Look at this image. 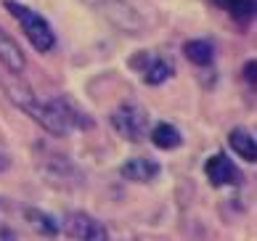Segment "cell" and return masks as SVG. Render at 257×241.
<instances>
[{
	"mask_svg": "<svg viewBox=\"0 0 257 241\" xmlns=\"http://www.w3.org/2000/svg\"><path fill=\"white\" fill-rule=\"evenodd\" d=\"M6 11L19 19V24H22V30L27 35V40H30L40 53H48L51 48L56 45V35L51 30V24L45 22L40 14H35L32 8H27L22 3H16V0H6Z\"/></svg>",
	"mask_w": 257,
	"mask_h": 241,
	"instance_id": "cell-2",
	"label": "cell"
},
{
	"mask_svg": "<svg viewBox=\"0 0 257 241\" xmlns=\"http://www.w3.org/2000/svg\"><path fill=\"white\" fill-rule=\"evenodd\" d=\"M151 143H154L157 149H165V151H173L178 149L180 143H183V136H180V130L175 125L170 122H159L154 130H151Z\"/></svg>",
	"mask_w": 257,
	"mask_h": 241,
	"instance_id": "cell-10",
	"label": "cell"
},
{
	"mask_svg": "<svg viewBox=\"0 0 257 241\" xmlns=\"http://www.w3.org/2000/svg\"><path fill=\"white\" fill-rule=\"evenodd\" d=\"M0 61L6 64L8 72H16V74H22L24 72V64H27L19 43L14 40L11 35H6L3 30H0Z\"/></svg>",
	"mask_w": 257,
	"mask_h": 241,
	"instance_id": "cell-8",
	"label": "cell"
},
{
	"mask_svg": "<svg viewBox=\"0 0 257 241\" xmlns=\"http://www.w3.org/2000/svg\"><path fill=\"white\" fill-rule=\"evenodd\" d=\"M27 220H30V225L43 236H56L59 233V223L43 209H27Z\"/></svg>",
	"mask_w": 257,
	"mask_h": 241,
	"instance_id": "cell-12",
	"label": "cell"
},
{
	"mask_svg": "<svg viewBox=\"0 0 257 241\" xmlns=\"http://www.w3.org/2000/svg\"><path fill=\"white\" fill-rule=\"evenodd\" d=\"M204 172H207V180L212 183L215 188H223V186H239L241 183V172L239 167L233 165L225 154H212L207 162H204Z\"/></svg>",
	"mask_w": 257,
	"mask_h": 241,
	"instance_id": "cell-6",
	"label": "cell"
},
{
	"mask_svg": "<svg viewBox=\"0 0 257 241\" xmlns=\"http://www.w3.org/2000/svg\"><path fill=\"white\" fill-rule=\"evenodd\" d=\"M146 125H149V114L138 103H122L111 114V128L117 130V136H122L125 141H133V143L144 141Z\"/></svg>",
	"mask_w": 257,
	"mask_h": 241,
	"instance_id": "cell-4",
	"label": "cell"
},
{
	"mask_svg": "<svg viewBox=\"0 0 257 241\" xmlns=\"http://www.w3.org/2000/svg\"><path fill=\"white\" fill-rule=\"evenodd\" d=\"M183 56L191 64H196V66H207V64H212V59H215V48H212V43H207V40H188L183 45Z\"/></svg>",
	"mask_w": 257,
	"mask_h": 241,
	"instance_id": "cell-11",
	"label": "cell"
},
{
	"mask_svg": "<svg viewBox=\"0 0 257 241\" xmlns=\"http://www.w3.org/2000/svg\"><path fill=\"white\" fill-rule=\"evenodd\" d=\"M228 11L239 19V22H249V19H254V0H233Z\"/></svg>",
	"mask_w": 257,
	"mask_h": 241,
	"instance_id": "cell-14",
	"label": "cell"
},
{
	"mask_svg": "<svg viewBox=\"0 0 257 241\" xmlns=\"http://www.w3.org/2000/svg\"><path fill=\"white\" fill-rule=\"evenodd\" d=\"M0 241H16V238H14V236H11V233H8V230H6V233H3V236H0Z\"/></svg>",
	"mask_w": 257,
	"mask_h": 241,
	"instance_id": "cell-17",
	"label": "cell"
},
{
	"mask_svg": "<svg viewBox=\"0 0 257 241\" xmlns=\"http://www.w3.org/2000/svg\"><path fill=\"white\" fill-rule=\"evenodd\" d=\"M6 93L11 95V101L19 106V109L27 111L40 128L48 130L51 136L64 138V136H69V133L77 130V128H82V130L90 128V119L82 117L74 106H69L61 98L37 101V95L27 88V85H14V82H6Z\"/></svg>",
	"mask_w": 257,
	"mask_h": 241,
	"instance_id": "cell-1",
	"label": "cell"
},
{
	"mask_svg": "<svg viewBox=\"0 0 257 241\" xmlns=\"http://www.w3.org/2000/svg\"><path fill=\"white\" fill-rule=\"evenodd\" d=\"M144 77H146L149 85H162L167 77H173V64L165 61V59H154L151 64H146Z\"/></svg>",
	"mask_w": 257,
	"mask_h": 241,
	"instance_id": "cell-13",
	"label": "cell"
},
{
	"mask_svg": "<svg viewBox=\"0 0 257 241\" xmlns=\"http://www.w3.org/2000/svg\"><path fill=\"white\" fill-rule=\"evenodd\" d=\"M119 175L125 180H133V183H151L159 175V165L154 159L136 157V159H127L125 165L119 167Z\"/></svg>",
	"mask_w": 257,
	"mask_h": 241,
	"instance_id": "cell-7",
	"label": "cell"
},
{
	"mask_svg": "<svg viewBox=\"0 0 257 241\" xmlns=\"http://www.w3.org/2000/svg\"><path fill=\"white\" fill-rule=\"evenodd\" d=\"M228 143H231V149L239 154V157L244 162H257V143H254V136L249 130H244V128H236L231 130V136H228Z\"/></svg>",
	"mask_w": 257,
	"mask_h": 241,
	"instance_id": "cell-9",
	"label": "cell"
},
{
	"mask_svg": "<svg viewBox=\"0 0 257 241\" xmlns=\"http://www.w3.org/2000/svg\"><path fill=\"white\" fill-rule=\"evenodd\" d=\"M64 230L74 241H109L106 225L88 212H69L64 220Z\"/></svg>",
	"mask_w": 257,
	"mask_h": 241,
	"instance_id": "cell-5",
	"label": "cell"
},
{
	"mask_svg": "<svg viewBox=\"0 0 257 241\" xmlns=\"http://www.w3.org/2000/svg\"><path fill=\"white\" fill-rule=\"evenodd\" d=\"M88 8L93 11H98L103 19H109L114 27H119V30L125 32H141L144 30V16H141L136 8L125 0H82Z\"/></svg>",
	"mask_w": 257,
	"mask_h": 241,
	"instance_id": "cell-3",
	"label": "cell"
},
{
	"mask_svg": "<svg viewBox=\"0 0 257 241\" xmlns=\"http://www.w3.org/2000/svg\"><path fill=\"white\" fill-rule=\"evenodd\" d=\"M6 170V157H0V172Z\"/></svg>",
	"mask_w": 257,
	"mask_h": 241,
	"instance_id": "cell-18",
	"label": "cell"
},
{
	"mask_svg": "<svg viewBox=\"0 0 257 241\" xmlns=\"http://www.w3.org/2000/svg\"><path fill=\"white\" fill-rule=\"evenodd\" d=\"M244 77L254 85V61H246V66H244Z\"/></svg>",
	"mask_w": 257,
	"mask_h": 241,
	"instance_id": "cell-15",
	"label": "cell"
},
{
	"mask_svg": "<svg viewBox=\"0 0 257 241\" xmlns=\"http://www.w3.org/2000/svg\"><path fill=\"white\" fill-rule=\"evenodd\" d=\"M212 3H215L217 8H231V3H233V0H212Z\"/></svg>",
	"mask_w": 257,
	"mask_h": 241,
	"instance_id": "cell-16",
	"label": "cell"
}]
</instances>
